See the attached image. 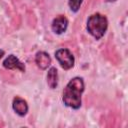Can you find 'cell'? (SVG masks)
Returning <instances> with one entry per match:
<instances>
[{
	"label": "cell",
	"instance_id": "7",
	"mask_svg": "<svg viewBox=\"0 0 128 128\" xmlns=\"http://www.w3.org/2000/svg\"><path fill=\"white\" fill-rule=\"evenodd\" d=\"M12 107H13V110L19 116H24L28 112V104H27V102L24 99L20 98V97H15L13 99Z\"/></svg>",
	"mask_w": 128,
	"mask_h": 128
},
{
	"label": "cell",
	"instance_id": "8",
	"mask_svg": "<svg viewBox=\"0 0 128 128\" xmlns=\"http://www.w3.org/2000/svg\"><path fill=\"white\" fill-rule=\"evenodd\" d=\"M47 84L51 89L56 88L58 84V73L55 67H51L47 73Z\"/></svg>",
	"mask_w": 128,
	"mask_h": 128
},
{
	"label": "cell",
	"instance_id": "5",
	"mask_svg": "<svg viewBox=\"0 0 128 128\" xmlns=\"http://www.w3.org/2000/svg\"><path fill=\"white\" fill-rule=\"evenodd\" d=\"M3 66L6 68V69H17V70H20L21 72H24L25 71V65L15 56V55H9L4 61H3Z\"/></svg>",
	"mask_w": 128,
	"mask_h": 128
},
{
	"label": "cell",
	"instance_id": "10",
	"mask_svg": "<svg viewBox=\"0 0 128 128\" xmlns=\"http://www.w3.org/2000/svg\"><path fill=\"white\" fill-rule=\"evenodd\" d=\"M3 55H4V51H3V50H0V58H1Z\"/></svg>",
	"mask_w": 128,
	"mask_h": 128
},
{
	"label": "cell",
	"instance_id": "11",
	"mask_svg": "<svg viewBox=\"0 0 128 128\" xmlns=\"http://www.w3.org/2000/svg\"><path fill=\"white\" fill-rule=\"evenodd\" d=\"M107 1H109V2H112V1H115V0H107Z\"/></svg>",
	"mask_w": 128,
	"mask_h": 128
},
{
	"label": "cell",
	"instance_id": "2",
	"mask_svg": "<svg viewBox=\"0 0 128 128\" xmlns=\"http://www.w3.org/2000/svg\"><path fill=\"white\" fill-rule=\"evenodd\" d=\"M108 27V20L107 18L100 14L95 13L91 15L87 20V31L96 39H100L105 34Z\"/></svg>",
	"mask_w": 128,
	"mask_h": 128
},
{
	"label": "cell",
	"instance_id": "9",
	"mask_svg": "<svg viewBox=\"0 0 128 128\" xmlns=\"http://www.w3.org/2000/svg\"><path fill=\"white\" fill-rule=\"evenodd\" d=\"M82 2H83V0H69L68 4H69V7H70L71 11L72 12H77L80 9V6H81Z\"/></svg>",
	"mask_w": 128,
	"mask_h": 128
},
{
	"label": "cell",
	"instance_id": "4",
	"mask_svg": "<svg viewBox=\"0 0 128 128\" xmlns=\"http://www.w3.org/2000/svg\"><path fill=\"white\" fill-rule=\"evenodd\" d=\"M67 26H68V20L63 15L57 16L52 21V24H51V28L55 34H62L63 32L66 31Z\"/></svg>",
	"mask_w": 128,
	"mask_h": 128
},
{
	"label": "cell",
	"instance_id": "1",
	"mask_svg": "<svg viewBox=\"0 0 128 128\" xmlns=\"http://www.w3.org/2000/svg\"><path fill=\"white\" fill-rule=\"evenodd\" d=\"M84 91V81L81 77H74L66 85L63 91V103L72 109L81 106V95Z\"/></svg>",
	"mask_w": 128,
	"mask_h": 128
},
{
	"label": "cell",
	"instance_id": "6",
	"mask_svg": "<svg viewBox=\"0 0 128 128\" xmlns=\"http://www.w3.org/2000/svg\"><path fill=\"white\" fill-rule=\"evenodd\" d=\"M35 62L40 69L45 70L51 64V57L48 53H46L44 51H40V52H37V54L35 56Z\"/></svg>",
	"mask_w": 128,
	"mask_h": 128
},
{
	"label": "cell",
	"instance_id": "3",
	"mask_svg": "<svg viewBox=\"0 0 128 128\" xmlns=\"http://www.w3.org/2000/svg\"><path fill=\"white\" fill-rule=\"evenodd\" d=\"M55 57L58 60L60 66L65 70L71 69L74 66V62H75L74 56L66 48H61V49L57 50L55 52Z\"/></svg>",
	"mask_w": 128,
	"mask_h": 128
}]
</instances>
